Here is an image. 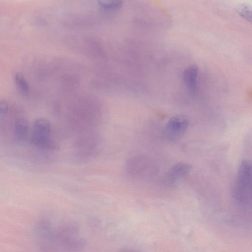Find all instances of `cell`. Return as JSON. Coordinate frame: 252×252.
<instances>
[{
	"mask_svg": "<svg viewBox=\"0 0 252 252\" xmlns=\"http://www.w3.org/2000/svg\"><path fill=\"white\" fill-rule=\"evenodd\" d=\"M51 133V125L47 119L43 118L36 119L31 129V144L36 149L42 151H56L58 146L52 138Z\"/></svg>",
	"mask_w": 252,
	"mask_h": 252,
	"instance_id": "obj_1",
	"label": "cell"
},
{
	"mask_svg": "<svg viewBox=\"0 0 252 252\" xmlns=\"http://www.w3.org/2000/svg\"><path fill=\"white\" fill-rule=\"evenodd\" d=\"M252 189V168L246 161L241 163L237 173L234 189V196L239 203H246Z\"/></svg>",
	"mask_w": 252,
	"mask_h": 252,
	"instance_id": "obj_2",
	"label": "cell"
},
{
	"mask_svg": "<svg viewBox=\"0 0 252 252\" xmlns=\"http://www.w3.org/2000/svg\"><path fill=\"white\" fill-rule=\"evenodd\" d=\"M100 147L99 138L92 131L81 134L74 143L75 154L82 160L92 158L99 151Z\"/></svg>",
	"mask_w": 252,
	"mask_h": 252,
	"instance_id": "obj_3",
	"label": "cell"
},
{
	"mask_svg": "<svg viewBox=\"0 0 252 252\" xmlns=\"http://www.w3.org/2000/svg\"><path fill=\"white\" fill-rule=\"evenodd\" d=\"M189 126V120L183 116H176L171 118L167 122L165 132L167 136L174 139L183 135Z\"/></svg>",
	"mask_w": 252,
	"mask_h": 252,
	"instance_id": "obj_4",
	"label": "cell"
},
{
	"mask_svg": "<svg viewBox=\"0 0 252 252\" xmlns=\"http://www.w3.org/2000/svg\"><path fill=\"white\" fill-rule=\"evenodd\" d=\"M128 172L137 176L148 175L152 171V162L144 157L131 158L126 163Z\"/></svg>",
	"mask_w": 252,
	"mask_h": 252,
	"instance_id": "obj_5",
	"label": "cell"
},
{
	"mask_svg": "<svg viewBox=\"0 0 252 252\" xmlns=\"http://www.w3.org/2000/svg\"><path fill=\"white\" fill-rule=\"evenodd\" d=\"M12 129L15 139L23 141L27 138L30 130L29 122L25 118L18 117L13 122Z\"/></svg>",
	"mask_w": 252,
	"mask_h": 252,
	"instance_id": "obj_6",
	"label": "cell"
},
{
	"mask_svg": "<svg viewBox=\"0 0 252 252\" xmlns=\"http://www.w3.org/2000/svg\"><path fill=\"white\" fill-rule=\"evenodd\" d=\"M198 67L195 65L188 67L184 71L183 79L187 87L191 91L195 90L197 87Z\"/></svg>",
	"mask_w": 252,
	"mask_h": 252,
	"instance_id": "obj_7",
	"label": "cell"
},
{
	"mask_svg": "<svg viewBox=\"0 0 252 252\" xmlns=\"http://www.w3.org/2000/svg\"><path fill=\"white\" fill-rule=\"evenodd\" d=\"M191 170V166L187 163H179L173 166L168 173L170 181H175L188 175Z\"/></svg>",
	"mask_w": 252,
	"mask_h": 252,
	"instance_id": "obj_8",
	"label": "cell"
},
{
	"mask_svg": "<svg viewBox=\"0 0 252 252\" xmlns=\"http://www.w3.org/2000/svg\"><path fill=\"white\" fill-rule=\"evenodd\" d=\"M14 81L18 90L23 94H27L30 91V86L26 78L20 72H16L14 75Z\"/></svg>",
	"mask_w": 252,
	"mask_h": 252,
	"instance_id": "obj_9",
	"label": "cell"
},
{
	"mask_svg": "<svg viewBox=\"0 0 252 252\" xmlns=\"http://www.w3.org/2000/svg\"><path fill=\"white\" fill-rule=\"evenodd\" d=\"M99 6L105 11H114L121 8L123 3L120 0H99Z\"/></svg>",
	"mask_w": 252,
	"mask_h": 252,
	"instance_id": "obj_10",
	"label": "cell"
},
{
	"mask_svg": "<svg viewBox=\"0 0 252 252\" xmlns=\"http://www.w3.org/2000/svg\"><path fill=\"white\" fill-rule=\"evenodd\" d=\"M235 8L240 16L252 23V7L246 4L240 3L236 5Z\"/></svg>",
	"mask_w": 252,
	"mask_h": 252,
	"instance_id": "obj_11",
	"label": "cell"
},
{
	"mask_svg": "<svg viewBox=\"0 0 252 252\" xmlns=\"http://www.w3.org/2000/svg\"><path fill=\"white\" fill-rule=\"evenodd\" d=\"M9 109V104L5 99H2L0 104V116H5L8 113Z\"/></svg>",
	"mask_w": 252,
	"mask_h": 252,
	"instance_id": "obj_12",
	"label": "cell"
}]
</instances>
